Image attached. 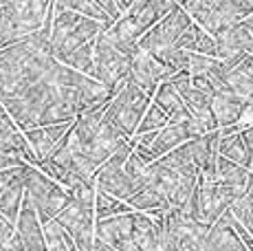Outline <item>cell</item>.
<instances>
[{
    "mask_svg": "<svg viewBox=\"0 0 253 251\" xmlns=\"http://www.w3.org/2000/svg\"><path fill=\"white\" fill-rule=\"evenodd\" d=\"M130 69H132V57L117 51L101 29L99 36L95 38V44H92V69L88 75L99 84H104L115 95L117 88L128 80Z\"/></svg>",
    "mask_w": 253,
    "mask_h": 251,
    "instance_id": "cell-4",
    "label": "cell"
},
{
    "mask_svg": "<svg viewBox=\"0 0 253 251\" xmlns=\"http://www.w3.org/2000/svg\"><path fill=\"white\" fill-rule=\"evenodd\" d=\"M130 211H134V209L126 201H119V199H115V196L106 194V192L97 190V194H95V220L110 218V216H119V214H130Z\"/></svg>",
    "mask_w": 253,
    "mask_h": 251,
    "instance_id": "cell-22",
    "label": "cell"
},
{
    "mask_svg": "<svg viewBox=\"0 0 253 251\" xmlns=\"http://www.w3.org/2000/svg\"><path fill=\"white\" fill-rule=\"evenodd\" d=\"M242 137H245L247 146H249V148H251V152H253V126H249V128L242 130ZM251 172H253V166H251Z\"/></svg>",
    "mask_w": 253,
    "mask_h": 251,
    "instance_id": "cell-35",
    "label": "cell"
},
{
    "mask_svg": "<svg viewBox=\"0 0 253 251\" xmlns=\"http://www.w3.org/2000/svg\"><path fill=\"white\" fill-rule=\"evenodd\" d=\"M176 46H181L187 53H201V55L216 57V38L211 33H207L203 27H198L196 22H192L187 27V31L181 36Z\"/></svg>",
    "mask_w": 253,
    "mask_h": 251,
    "instance_id": "cell-19",
    "label": "cell"
},
{
    "mask_svg": "<svg viewBox=\"0 0 253 251\" xmlns=\"http://www.w3.org/2000/svg\"><path fill=\"white\" fill-rule=\"evenodd\" d=\"M185 2H189V0H178V4H185Z\"/></svg>",
    "mask_w": 253,
    "mask_h": 251,
    "instance_id": "cell-38",
    "label": "cell"
},
{
    "mask_svg": "<svg viewBox=\"0 0 253 251\" xmlns=\"http://www.w3.org/2000/svg\"><path fill=\"white\" fill-rule=\"evenodd\" d=\"M218 154L229 159L233 163H238V166L247 167V170H251V166H253V152H251V148L247 146L245 137H242V130L236 128V126L220 128Z\"/></svg>",
    "mask_w": 253,
    "mask_h": 251,
    "instance_id": "cell-16",
    "label": "cell"
},
{
    "mask_svg": "<svg viewBox=\"0 0 253 251\" xmlns=\"http://www.w3.org/2000/svg\"><path fill=\"white\" fill-rule=\"evenodd\" d=\"M152 104L159 106L172 124H185L189 117V110L185 106L183 97L169 86V82H161L157 90L152 93Z\"/></svg>",
    "mask_w": 253,
    "mask_h": 251,
    "instance_id": "cell-17",
    "label": "cell"
},
{
    "mask_svg": "<svg viewBox=\"0 0 253 251\" xmlns=\"http://www.w3.org/2000/svg\"><path fill=\"white\" fill-rule=\"evenodd\" d=\"M218 57H209V55H201V53H189L187 60V73L189 75H207L211 71V66L216 64Z\"/></svg>",
    "mask_w": 253,
    "mask_h": 251,
    "instance_id": "cell-30",
    "label": "cell"
},
{
    "mask_svg": "<svg viewBox=\"0 0 253 251\" xmlns=\"http://www.w3.org/2000/svg\"><path fill=\"white\" fill-rule=\"evenodd\" d=\"M16 238L20 243L22 251H48L42 225L27 196H22V205L16 218Z\"/></svg>",
    "mask_w": 253,
    "mask_h": 251,
    "instance_id": "cell-10",
    "label": "cell"
},
{
    "mask_svg": "<svg viewBox=\"0 0 253 251\" xmlns=\"http://www.w3.org/2000/svg\"><path fill=\"white\" fill-rule=\"evenodd\" d=\"M66 238H69V234L64 231V236H62V238H57V240H53V243H48V245H46L48 251H69Z\"/></svg>",
    "mask_w": 253,
    "mask_h": 251,
    "instance_id": "cell-34",
    "label": "cell"
},
{
    "mask_svg": "<svg viewBox=\"0 0 253 251\" xmlns=\"http://www.w3.org/2000/svg\"><path fill=\"white\" fill-rule=\"evenodd\" d=\"M75 122V119H73ZM73 122H62V124H48V126H36V128L24 130V139L29 141L33 154H36V161H44L51 157V152L55 150L62 143V139L66 137V132L71 130ZM36 163V166H38Z\"/></svg>",
    "mask_w": 253,
    "mask_h": 251,
    "instance_id": "cell-11",
    "label": "cell"
},
{
    "mask_svg": "<svg viewBox=\"0 0 253 251\" xmlns=\"http://www.w3.org/2000/svg\"><path fill=\"white\" fill-rule=\"evenodd\" d=\"M0 251H22L16 238V223L0 214Z\"/></svg>",
    "mask_w": 253,
    "mask_h": 251,
    "instance_id": "cell-28",
    "label": "cell"
},
{
    "mask_svg": "<svg viewBox=\"0 0 253 251\" xmlns=\"http://www.w3.org/2000/svg\"><path fill=\"white\" fill-rule=\"evenodd\" d=\"M106 25L99 20H92L88 16H82L71 9H53L51 27H48V42H51L53 57H60L77 46L92 42Z\"/></svg>",
    "mask_w": 253,
    "mask_h": 251,
    "instance_id": "cell-1",
    "label": "cell"
},
{
    "mask_svg": "<svg viewBox=\"0 0 253 251\" xmlns=\"http://www.w3.org/2000/svg\"><path fill=\"white\" fill-rule=\"evenodd\" d=\"M92 44H95V40L86 42V44L77 46V49L64 53V55H60L57 62H62V64H66V66H71V69L80 71V73L88 75L90 69H92Z\"/></svg>",
    "mask_w": 253,
    "mask_h": 251,
    "instance_id": "cell-24",
    "label": "cell"
},
{
    "mask_svg": "<svg viewBox=\"0 0 253 251\" xmlns=\"http://www.w3.org/2000/svg\"><path fill=\"white\" fill-rule=\"evenodd\" d=\"M2 7L13 18L22 38L33 31L51 27L53 0H7Z\"/></svg>",
    "mask_w": 253,
    "mask_h": 251,
    "instance_id": "cell-7",
    "label": "cell"
},
{
    "mask_svg": "<svg viewBox=\"0 0 253 251\" xmlns=\"http://www.w3.org/2000/svg\"><path fill=\"white\" fill-rule=\"evenodd\" d=\"M132 218L134 211L95 220V238L104 240L117 251H137L132 240Z\"/></svg>",
    "mask_w": 253,
    "mask_h": 251,
    "instance_id": "cell-8",
    "label": "cell"
},
{
    "mask_svg": "<svg viewBox=\"0 0 253 251\" xmlns=\"http://www.w3.org/2000/svg\"><path fill=\"white\" fill-rule=\"evenodd\" d=\"M124 170H126V174L130 178H134L139 185H145V181H148V163H145L134 150L128 154V159H126Z\"/></svg>",
    "mask_w": 253,
    "mask_h": 251,
    "instance_id": "cell-29",
    "label": "cell"
},
{
    "mask_svg": "<svg viewBox=\"0 0 253 251\" xmlns=\"http://www.w3.org/2000/svg\"><path fill=\"white\" fill-rule=\"evenodd\" d=\"M231 4H233V9H236L240 20L245 16H249V13H253V0H231Z\"/></svg>",
    "mask_w": 253,
    "mask_h": 251,
    "instance_id": "cell-33",
    "label": "cell"
},
{
    "mask_svg": "<svg viewBox=\"0 0 253 251\" xmlns=\"http://www.w3.org/2000/svg\"><path fill=\"white\" fill-rule=\"evenodd\" d=\"M218 141H220V128L194 137L187 141L189 154H192L194 166L198 167V174L205 181H216V159H218Z\"/></svg>",
    "mask_w": 253,
    "mask_h": 251,
    "instance_id": "cell-12",
    "label": "cell"
},
{
    "mask_svg": "<svg viewBox=\"0 0 253 251\" xmlns=\"http://www.w3.org/2000/svg\"><path fill=\"white\" fill-rule=\"evenodd\" d=\"M225 80L229 84L231 93L242 95V97H253V82L238 69H225Z\"/></svg>",
    "mask_w": 253,
    "mask_h": 251,
    "instance_id": "cell-27",
    "label": "cell"
},
{
    "mask_svg": "<svg viewBox=\"0 0 253 251\" xmlns=\"http://www.w3.org/2000/svg\"><path fill=\"white\" fill-rule=\"evenodd\" d=\"M169 75H172V71H169L165 64H161L154 55H150V53L139 49L132 55V69H130L128 80L134 82V84H137L141 90H145L150 97H152V93L157 90V86L168 80Z\"/></svg>",
    "mask_w": 253,
    "mask_h": 251,
    "instance_id": "cell-9",
    "label": "cell"
},
{
    "mask_svg": "<svg viewBox=\"0 0 253 251\" xmlns=\"http://www.w3.org/2000/svg\"><path fill=\"white\" fill-rule=\"evenodd\" d=\"M189 25H192V18L178 4L139 38V49L157 57L161 51L169 49V46H176V42L181 40V36L187 31Z\"/></svg>",
    "mask_w": 253,
    "mask_h": 251,
    "instance_id": "cell-5",
    "label": "cell"
},
{
    "mask_svg": "<svg viewBox=\"0 0 253 251\" xmlns=\"http://www.w3.org/2000/svg\"><path fill=\"white\" fill-rule=\"evenodd\" d=\"M185 106H187L189 113H207L211 110V97H213V90L209 86H196L192 82L189 88L181 95Z\"/></svg>",
    "mask_w": 253,
    "mask_h": 251,
    "instance_id": "cell-23",
    "label": "cell"
},
{
    "mask_svg": "<svg viewBox=\"0 0 253 251\" xmlns=\"http://www.w3.org/2000/svg\"><path fill=\"white\" fill-rule=\"evenodd\" d=\"M24 196L31 201L40 225L57 218V214L71 203L69 190L46 176L42 170H38L36 166H27L24 170Z\"/></svg>",
    "mask_w": 253,
    "mask_h": 251,
    "instance_id": "cell-2",
    "label": "cell"
},
{
    "mask_svg": "<svg viewBox=\"0 0 253 251\" xmlns=\"http://www.w3.org/2000/svg\"><path fill=\"white\" fill-rule=\"evenodd\" d=\"M53 9H71V11L92 18V20H99L101 25H113L115 22L97 0H53Z\"/></svg>",
    "mask_w": 253,
    "mask_h": 251,
    "instance_id": "cell-21",
    "label": "cell"
},
{
    "mask_svg": "<svg viewBox=\"0 0 253 251\" xmlns=\"http://www.w3.org/2000/svg\"><path fill=\"white\" fill-rule=\"evenodd\" d=\"M253 108V97H242L236 93H216L211 97V115L218 128L236 126Z\"/></svg>",
    "mask_w": 253,
    "mask_h": 251,
    "instance_id": "cell-14",
    "label": "cell"
},
{
    "mask_svg": "<svg viewBox=\"0 0 253 251\" xmlns=\"http://www.w3.org/2000/svg\"><path fill=\"white\" fill-rule=\"evenodd\" d=\"M92 181H95V187L99 192H106V194L115 196L119 201H128L139 187H143L134 178H130L126 174L124 167H113V166H106V163L99 166V170L95 172Z\"/></svg>",
    "mask_w": 253,
    "mask_h": 251,
    "instance_id": "cell-13",
    "label": "cell"
},
{
    "mask_svg": "<svg viewBox=\"0 0 253 251\" xmlns=\"http://www.w3.org/2000/svg\"><path fill=\"white\" fill-rule=\"evenodd\" d=\"M22 163H24V159L20 154L0 150V170H7V167H13V166H22Z\"/></svg>",
    "mask_w": 253,
    "mask_h": 251,
    "instance_id": "cell-31",
    "label": "cell"
},
{
    "mask_svg": "<svg viewBox=\"0 0 253 251\" xmlns=\"http://www.w3.org/2000/svg\"><path fill=\"white\" fill-rule=\"evenodd\" d=\"M4 2H7V0H0V4H4Z\"/></svg>",
    "mask_w": 253,
    "mask_h": 251,
    "instance_id": "cell-39",
    "label": "cell"
},
{
    "mask_svg": "<svg viewBox=\"0 0 253 251\" xmlns=\"http://www.w3.org/2000/svg\"><path fill=\"white\" fill-rule=\"evenodd\" d=\"M150 104H152V97H150L145 90H141L134 82L126 80L124 84L117 88V93L113 97L106 101L104 115L115 124V128L119 130L126 139H134L137 126Z\"/></svg>",
    "mask_w": 253,
    "mask_h": 251,
    "instance_id": "cell-3",
    "label": "cell"
},
{
    "mask_svg": "<svg viewBox=\"0 0 253 251\" xmlns=\"http://www.w3.org/2000/svg\"><path fill=\"white\" fill-rule=\"evenodd\" d=\"M132 240L137 251H169L168 243L163 238V231L159 227L157 218L143 214V211H134L132 218Z\"/></svg>",
    "mask_w": 253,
    "mask_h": 251,
    "instance_id": "cell-15",
    "label": "cell"
},
{
    "mask_svg": "<svg viewBox=\"0 0 253 251\" xmlns=\"http://www.w3.org/2000/svg\"><path fill=\"white\" fill-rule=\"evenodd\" d=\"M174 7H178V0H145L134 18H130L134 25V33L141 38L150 27H154L163 16H168Z\"/></svg>",
    "mask_w": 253,
    "mask_h": 251,
    "instance_id": "cell-18",
    "label": "cell"
},
{
    "mask_svg": "<svg viewBox=\"0 0 253 251\" xmlns=\"http://www.w3.org/2000/svg\"><path fill=\"white\" fill-rule=\"evenodd\" d=\"M247 196L253 201V174H251V181H249V187H247Z\"/></svg>",
    "mask_w": 253,
    "mask_h": 251,
    "instance_id": "cell-37",
    "label": "cell"
},
{
    "mask_svg": "<svg viewBox=\"0 0 253 251\" xmlns=\"http://www.w3.org/2000/svg\"><path fill=\"white\" fill-rule=\"evenodd\" d=\"M126 203H128L134 211H143V214L152 216V218H157V216H161L165 209H169V205L165 203L163 196L159 194L152 185H148V183H145L143 187H139Z\"/></svg>",
    "mask_w": 253,
    "mask_h": 251,
    "instance_id": "cell-20",
    "label": "cell"
},
{
    "mask_svg": "<svg viewBox=\"0 0 253 251\" xmlns=\"http://www.w3.org/2000/svg\"><path fill=\"white\" fill-rule=\"evenodd\" d=\"M229 211L233 214V218L245 227V229L251 234V238H253V201L247 194L240 196V199H236L229 205Z\"/></svg>",
    "mask_w": 253,
    "mask_h": 251,
    "instance_id": "cell-26",
    "label": "cell"
},
{
    "mask_svg": "<svg viewBox=\"0 0 253 251\" xmlns=\"http://www.w3.org/2000/svg\"><path fill=\"white\" fill-rule=\"evenodd\" d=\"M168 115L163 113L159 106L150 104L148 110L143 113V117H141V122L137 126V132H134V137H141V134H148V132H157V130H161L165 124H168Z\"/></svg>",
    "mask_w": 253,
    "mask_h": 251,
    "instance_id": "cell-25",
    "label": "cell"
},
{
    "mask_svg": "<svg viewBox=\"0 0 253 251\" xmlns=\"http://www.w3.org/2000/svg\"><path fill=\"white\" fill-rule=\"evenodd\" d=\"M115 2L119 4V9H121V11H126V9H128V4L132 2V0H115Z\"/></svg>",
    "mask_w": 253,
    "mask_h": 251,
    "instance_id": "cell-36",
    "label": "cell"
},
{
    "mask_svg": "<svg viewBox=\"0 0 253 251\" xmlns=\"http://www.w3.org/2000/svg\"><path fill=\"white\" fill-rule=\"evenodd\" d=\"M233 69H238L240 73H245V75L253 82V55H242L240 60H238V64L233 66Z\"/></svg>",
    "mask_w": 253,
    "mask_h": 251,
    "instance_id": "cell-32",
    "label": "cell"
},
{
    "mask_svg": "<svg viewBox=\"0 0 253 251\" xmlns=\"http://www.w3.org/2000/svg\"><path fill=\"white\" fill-rule=\"evenodd\" d=\"M181 7L189 13L192 22H196L198 27H203L211 36H216L225 27L240 20L231 0H189Z\"/></svg>",
    "mask_w": 253,
    "mask_h": 251,
    "instance_id": "cell-6",
    "label": "cell"
}]
</instances>
